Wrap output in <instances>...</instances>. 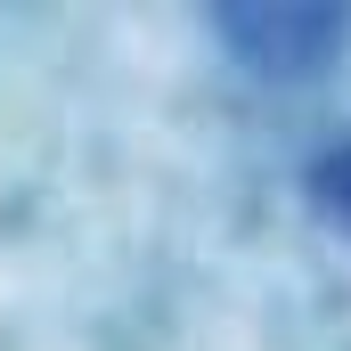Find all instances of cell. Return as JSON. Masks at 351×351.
Listing matches in <instances>:
<instances>
[{
  "label": "cell",
  "instance_id": "2",
  "mask_svg": "<svg viewBox=\"0 0 351 351\" xmlns=\"http://www.w3.org/2000/svg\"><path fill=\"white\" fill-rule=\"evenodd\" d=\"M302 196H311V213H319L335 237H351V139H343V147H327V156L302 172Z\"/></svg>",
  "mask_w": 351,
  "mask_h": 351
},
{
  "label": "cell",
  "instance_id": "1",
  "mask_svg": "<svg viewBox=\"0 0 351 351\" xmlns=\"http://www.w3.org/2000/svg\"><path fill=\"white\" fill-rule=\"evenodd\" d=\"M221 33L237 41V58H245L254 74H311L319 58H335L343 16H319V8H262V16H221Z\"/></svg>",
  "mask_w": 351,
  "mask_h": 351
}]
</instances>
